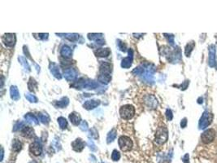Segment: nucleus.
Returning <instances> with one entry per match:
<instances>
[{
  "label": "nucleus",
  "instance_id": "c03bdc74",
  "mask_svg": "<svg viewBox=\"0 0 217 163\" xmlns=\"http://www.w3.org/2000/svg\"><path fill=\"white\" fill-rule=\"evenodd\" d=\"M188 85H189V81L186 80V81H185V83H183L181 86H179V87H181V90H186V88L188 87Z\"/></svg>",
  "mask_w": 217,
  "mask_h": 163
},
{
  "label": "nucleus",
  "instance_id": "1a4fd4ad",
  "mask_svg": "<svg viewBox=\"0 0 217 163\" xmlns=\"http://www.w3.org/2000/svg\"><path fill=\"white\" fill-rule=\"evenodd\" d=\"M99 87V84L94 82L93 80H89V79H84L83 78V82H81V79L78 82V86L77 87H82V88H85V89H89V90H91V89H95Z\"/></svg>",
  "mask_w": 217,
  "mask_h": 163
},
{
  "label": "nucleus",
  "instance_id": "393cba45",
  "mask_svg": "<svg viewBox=\"0 0 217 163\" xmlns=\"http://www.w3.org/2000/svg\"><path fill=\"white\" fill-rule=\"evenodd\" d=\"M68 103H69V100H68V97H63L60 100L56 101V102L55 103V105H56V107L60 108V109H63V108L66 107V106L68 105Z\"/></svg>",
  "mask_w": 217,
  "mask_h": 163
},
{
  "label": "nucleus",
  "instance_id": "c85d7f7f",
  "mask_svg": "<svg viewBox=\"0 0 217 163\" xmlns=\"http://www.w3.org/2000/svg\"><path fill=\"white\" fill-rule=\"evenodd\" d=\"M38 117L42 123H43L45 125H47L49 122H51V118L49 117V115L47 113H39Z\"/></svg>",
  "mask_w": 217,
  "mask_h": 163
},
{
  "label": "nucleus",
  "instance_id": "6ab92c4d",
  "mask_svg": "<svg viewBox=\"0 0 217 163\" xmlns=\"http://www.w3.org/2000/svg\"><path fill=\"white\" fill-rule=\"evenodd\" d=\"M60 55L64 58H71L72 55V49L67 45H64L61 47L60 49Z\"/></svg>",
  "mask_w": 217,
  "mask_h": 163
},
{
  "label": "nucleus",
  "instance_id": "423d86ee",
  "mask_svg": "<svg viewBox=\"0 0 217 163\" xmlns=\"http://www.w3.org/2000/svg\"><path fill=\"white\" fill-rule=\"evenodd\" d=\"M155 71V68L153 65H147L145 67V72L143 78L144 80L148 83H154V73Z\"/></svg>",
  "mask_w": 217,
  "mask_h": 163
},
{
  "label": "nucleus",
  "instance_id": "5701e85b",
  "mask_svg": "<svg viewBox=\"0 0 217 163\" xmlns=\"http://www.w3.org/2000/svg\"><path fill=\"white\" fill-rule=\"evenodd\" d=\"M10 95H11V98L13 100H18L20 99V93L18 91V88L16 86H12L10 88Z\"/></svg>",
  "mask_w": 217,
  "mask_h": 163
},
{
  "label": "nucleus",
  "instance_id": "4c0bfd02",
  "mask_svg": "<svg viewBox=\"0 0 217 163\" xmlns=\"http://www.w3.org/2000/svg\"><path fill=\"white\" fill-rule=\"evenodd\" d=\"M24 127V123L23 122H17L16 124L14 125L13 127V132H17V131H20L22 128Z\"/></svg>",
  "mask_w": 217,
  "mask_h": 163
},
{
  "label": "nucleus",
  "instance_id": "7c9ffc66",
  "mask_svg": "<svg viewBox=\"0 0 217 163\" xmlns=\"http://www.w3.org/2000/svg\"><path fill=\"white\" fill-rule=\"evenodd\" d=\"M116 135H117V133H116V131L115 129H112L111 132H109L107 136V143L110 144L111 142H113L116 138Z\"/></svg>",
  "mask_w": 217,
  "mask_h": 163
},
{
  "label": "nucleus",
  "instance_id": "de8ad7c7",
  "mask_svg": "<svg viewBox=\"0 0 217 163\" xmlns=\"http://www.w3.org/2000/svg\"><path fill=\"white\" fill-rule=\"evenodd\" d=\"M3 155H4V152H3V148H1V161L3 159Z\"/></svg>",
  "mask_w": 217,
  "mask_h": 163
},
{
  "label": "nucleus",
  "instance_id": "8fccbe9b",
  "mask_svg": "<svg viewBox=\"0 0 217 163\" xmlns=\"http://www.w3.org/2000/svg\"><path fill=\"white\" fill-rule=\"evenodd\" d=\"M215 65H215V67H216V69H217V59H216V61H215Z\"/></svg>",
  "mask_w": 217,
  "mask_h": 163
},
{
  "label": "nucleus",
  "instance_id": "f704fd0d",
  "mask_svg": "<svg viewBox=\"0 0 217 163\" xmlns=\"http://www.w3.org/2000/svg\"><path fill=\"white\" fill-rule=\"evenodd\" d=\"M25 98H26L28 101L31 103H37L38 102V98L35 96L33 94H30V93H26L25 94Z\"/></svg>",
  "mask_w": 217,
  "mask_h": 163
},
{
  "label": "nucleus",
  "instance_id": "20e7f679",
  "mask_svg": "<svg viewBox=\"0 0 217 163\" xmlns=\"http://www.w3.org/2000/svg\"><path fill=\"white\" fill-rule=\"evenodd\" d=\"M118 143L121 151L128 152L130 151L132 148H133V141L128 136H125V135L121 136L119 138Z\"/></svg>",
  "mask_w": 217,
  "mask_h": 163
},
{
  "label": "nucleus",
  "instance_id": "f03ea898",
  "mask_svg": "<svg viewBox=\"0 0 217 163\" xmlns=\"http://www.w3.org/2000/svg\"><path fill=\"white\" fill-rule=\"evenodd\" d=\"M121 117L125 120H129L135 114V109L133 105H125L120 109Z\"/></svg>",
  "mask_w": 217,
  "mask_h": 163
},
{
  "label": "nucleus",
  "instance_id": "37998d69",
  "mask_svg": "<svg viewBox=\"0 0 217 163\" xmlns=\"http://www.w3.org/2000/svg\"><path fill=\"white\" fill-rule=\"evenodd\" d=\"M88 145H89V149H91L92 151H95V150H96L95 145H94V142L92 141V140H89V142H88Z\"/></svg>",
  "mask_w": 217,
  "mask_h": 163
},
{
  "label": "nucleus",
  "instance_id": "39448f33",
  "mask_svg": "<svg viewBox=\"0 0 217 163\" xmlns=\"http://www.w3.org/2000/svg\"><path fill=\"white\" fill-rule=\"evenodd\" d=\"M212 114L208 111H205L199 120V129L203 130L205 129L206 127H208L212 123Z\"/></svg>",
  "mask_w": 217,
  "mask_h": 163
},
{
  "label": "nucleus",
  "instance_id": "4468645a",
  "mask_svg": "<svg viewBox=\"0 0 217 163\" xmlns=\"http://www.w3.org/2000/svg\"><path fill=\"white\" fill-rule=\"evenodd\" d=\"M85 146V143L81 139H75L74 141L72 143V149L76 152H81Z\"/></svg>",
  "mask_w": 217,
  "mask_h": 163
},
{
  "label": "nucleus",
  "instance_id": "ddd939ff",
  "mask_svg": "<svg viewBox=\"0 0 217 163\" xmlns=\"http://www.w3.org/2000/svg\"><path fill=\"white\" fill-rule=\"evenodd\" d=\"M145 103L146 104V105L148 107H150V109H155L158 105V100L154 95H149L146 96L144 99Z\"/></svg>",
  "mask_w": 217,
  "mask_h": 163
},
{
  "label": "nucleus",
  "instance_id": "aec40b11",
  "mask_svg": "<svg viewBox=\"0 0 217 163\" xmlns=\"http://www.w3.org/2000/svg\"><path fill=\"white\" fill-rule=\"evenodd\" d=\"M110 53L111 51L109 48H99L94 51V54L97 57H107Z\"/></svg>",
  "mask_w": 217,
  "mask_h": 163
},
{
  "label": "nucleus",
  "instance_id": "dca6fc26",
  "mask_svg": "<svg viewBox=\"0 0 217 163\" xmlns=\"http://www.w3.org/2000/svg\"><path fill=\"white\" fill-rule=\"evenodd\" d=\"M100 105V100H89L85 102L83 107L87 110H91L95 109Z\"/></svg>",
  "mask_w": 217,
  "mask_h": 163
},
{
  "label": "nucleus",
  "instance_id": "c9c22d12",
  "mask_svg": "<svg viewBox=\"0 0 217 163\" xmlns=\"http://www.w3.org/2000/svg\"><path fill=\"white\" fill-rule=\"evenodd\" d=\"M33 35L34 36V38L39 40H46L48 39V34H33Z\"/></svg>",
  "mask_w": 217,
  "mask_h": 163
},
{
  "label": "nucleus",
  "instance_id": "cd10ccee",
  "mask_svg": "<svg viewBox=\"0 0 217 163\" xmlns=\"http://www.w3.org/2000/svg\"><path fill=\"white\" fill-rule=\"evenodd\" d=\"M22 149V144L21 142L18 140V139H15L12 141V150L16 153H18Z\"/></svg>",
  "mask_w": 217,
  "mask_h": 163
},
{
  "label": "nucleus",
  "instance_id": "49530a36",
  "mask_svg": "<svg viewBox=\"0 0 217 163\" xmlns=\"http://www.w3.org/2000/svg\"><path fill=\"white\" fill-rule=\"evenodd\" d=\"M183 162L184 163H190V161H189V154H186L183 157Z\"/></svg>",
  "mask_w": 217,
  "mask_h": 163
},
{
  "label": "nucleus",
  "instance_id": "7ed1b4c3",
  "mask_svg": "<svg viewBox=\"0 0 217 163\" xmlns=\"http://www.w3.org/2000/svg\"><path fill=\"white\" fill-rule=\"evenodd\" d=\"M168 130L165 127H159L155 133V139L154 141L158 144H164L168 140Z\"/></svg>",
  "mask_w": 217,
  "mask_h": 163
},
{
  "label": "nucleus",
  "instance_id": "09e8293b",
  "mask_svg": "<svg viewBox=\"0 0 217 163\" xmlns=\"http://www.w3.org/2000/svg\"><path fill=\"white\" fill-rule=\"evenodd\" d=\"M139 35H143V34H133V36L135 37V38H137V37L139 38V37H140Z\"/></svg>",
  "mask_w": 217,
  "mask_h": 163
},
{
  "label": "nucleus",
  "instance_id": "58836bf2",
  "mask_svg": "<svg viewBox=\"0 0 217 163\" xmlns=\"http://www.w3.org/2000/svg\"><path fill=\"white\" fill-rule=\"evenodd\" d=\"M117 44H118V46H119V49L121 50V51H126V44L125 43H123L122 41H121V40H117Z\"/></svg>",
  "mask_w": 217,
  "mask_h": 163
},
{
  "label": "nucleus",
  "instance_id": "412c9836",
  "mask_svg": "<svg viewBox=\"0 0 217 163\" xmlns=\"http://www.w3.org/2000/svg\"><path fill=\"white\" fill-rule=\"evenodd\" d=\"M69 119H70L71 122L74 126H78V125L81 124V116L79 115V113H71L69 114Z\"/></svg>",
  "mask_w": 217,
  "mask_h": 163
},
{
  "label": "nucleus",
  "instance_id": "f8f14e48",
  "mask_svg": "<svg viewBox=\"0 0 217 163\" xmlns=\"http://www.w3.org/2000/svg\"><path fill=\"white\" fill-rule=\"evenodd\" d=\"M88 39L91 41H94L100 46L105 44V40L103 38V34H88Z\"/></svg>",
  "mask_w": 217,
  "mask_h": 163
},
{
  "label": "nucleus",
  "instance_id": "a18cd8bd",
  "mask_svg": "<svg viewBox=\"0 0 217 163\" xmlns=\"http://www.w3.org/2000/svg\"><path fill=\"white\" fill-rule=\"evenodd\" d=\"M186 125H187V119H186V118H183L181 122V127H182V128H185V127H186Z\"/></svg>",
  "mask_w": 217,
  "mask_h": 163
},
{
  "label": "nucleus",
  "instance_id": "ea45409f",
  "mask_svg": "<svg viewBox=\"0 0 217 163\" xmlns=\"http://www.w3.org/2000/svg\"><path fill=\"white\" fill-rule=\"evenodd\" d=\"M80 129L83 131V132H86L88 130V123L85 121H82L80 124Z\"/></svg>",
  "mask_w": 217,
  "mask_h": 163
},
{
  "label": "nucleus",
  "instance_id": "2f4dec72",
  "mask_svg": "<svg viewBox=\"0 0 217 163\" xmlns=\"http://www.w3.org/2000/svg\"><path fill=\"white\" fill-rule=\"evenodd\" d=\"M61 35H63V36L65 37L66 39H68L69 41H72V42H75L77 41V40H78V39H79L80 37V35L78 34H61Z\"/></svg>",
  "mask_w": 217,
  "mask_h": 163
},
{
  "label": "nucleus",
  "instance_id": "9d476101",
  "mask_svg": "<svg viewBox=\"0 0 217 163\" xmlns=\"http://www.w3.org/2000/svg\"><path fill=\"white\" fill-rule=\"evenodd\" d=\"M133 51L132 49L128 50V56L125 58H124L121 62V67L124 69H128L130 68L132 64H133Z\"/></svg>",
  "mask_w": 217,
  "mask_h": 163
},
{
  "label": "nucleus",
  "instance_id": "79ce46f5",
  "mask_svg": "<svg viewBox=\"0 0 217 163\" xmlns=\"http://www.w3.org/2000/svg\"><path fill=\"white\" fill-rule=\"evenodd\" d=\"M166 117L168 121H171V120L172 119V117H173L172 112V110L169 109H168L166 110Z\"/></svg>",
  "mask_w": 217,
  "mask_h": 163
},
{
  "label": "nucleus",
  "instance_id": "a19ab883",
  "mask_svg": "<svg viewBox=\"0 0 217 163\" xmlns=\"http://www.w3.org/2000/svg\"><path fill=\"white\" fill-rule=\"evenodd\" d=\"M164 35L166 37L168 42L170 43V44L174 45V36L172 34H164Z\"/></svg>",
  "mask_w": 217,
  "mask_h": 163
},
{
  "label": "nucleus",
  "instance_id": "6e6552de",
  "mask_svg": "<svg viewBox=\"0 0 217 163\" xmlns=\"http://www.w3.org/2000/svg\"><path fill=\"white\" fill-rule=\"evenodd\" d=\"M29 151L32 154H34V156H39L41 155L42 152V146L41 142L39 141V139H36L29 146Z\"/></svg>",
  "mask_w": 217,
  "mask_h": 163
},
{
  "label": "nucleus",
  "instance_id": "72a5a7b5",
  "mask_svg": "<svg viewBox=\"0 0 217 163\" xmlns=\"http://www.w3.org/2000/svg\"><path fill=\"white\" fill-rule=\"evenodd\" d=\"M145 72V68L142 67V66H138L137 68H135L133 70L132 73L133 75H143Z\"/></svg>",
  "mask_w": 217,
  "mask_h": 163
},
{
  "label": "nucleus",
  "instance_id": "2eb2a0df",
  "mask_svg": "<svg viewBox=\"0 0 217 163\" xmlns=\"http://www.w3.org/2000/svg\"><path fill=\"white\" fill-rule=\"evenodd\" d=\"M215 65V46L211 45L209 46V66L214 67Z\"/></svg>",
  "mask_w": 217,
  "mask_h": 163
},
{
  "label": "nucleus",
  "instance_id": "a878e982",
  "mask_svg": "<svg viewBox=\"0 0 217 163\" xmlns=\"http://www.w3.org/2000/svg\"><path fill=\"white\" fill-rule=\"evenodd\" d=\"M18 61H19L20 65L23 66V68H24L27 72H29V71L31 70V69H30V66H29V63H28V61H27V60L24 58V56H19V57H18Z\"/></svg>",
  "mask_w": 217,
  "mask_h": 163
},
{
  "label": "nucleus",
  "instance_id": "bb28decb",
  "mask_svg": "<svg viewBox=\"0 0 217 163\" xmlns=\"http://www.w3.org/2000/svg\"><path fill=\"white\" fill-rule=\"evenodd\" d=\"M194 46H195V43H194V42L193 41L190 42L186 46V48H185V55H186L187 57L190 56V54L191 52H192V51H193Z\"/></svg>",
  "mask_w": 217,
  "mask_h": 163
},
{
  "label": "nucleus",
  "instance_id": "4be33fe9",
  "mask_svg": "<svg viewBox=\"0 0 217 163\" xmlns=\"http://www.w3.org/2000/svg\"><path fill=\"white\" fill-rule=\"evenodd\" d=\"M24 119L26 120L27 122H29V124L31 125H38L39 123L38 118L33 113H27L24 115Z\"/></svg>",
  "mask_w": 217,
  "mask_h": 163
},
{
  "label": "nucleus",
  "instance_id": "f3484780",
  "mask_svg": "<svg viewBox=\"0 0 217 163\" xmlns=\"http://www.w3.org/2000/svg\"><path fill=\"white\" fill-rule=\"evenodd\" d=\"M64 78L68 82H71V81L75 80V78H77V72L72 68L67 69L65 71H64Z\"/></svg>",
  "mask_w": 217,
  "mask_h": 163
},
{
  "label": "nucleus",
  "instance_id": "0eeeda50",
  "mask_svg": "<svg viewBox=\"0 0 217 163\" xmlns=\"http://www.w3.org/2000/svg\"><path fill=\"white\" fill-rule=\"evenodd\" d=\"M215 131L214 129H208L203 132L202 135V141L204 144H210L211 142H212L214 139L215 138Z\"/></svg>",
  "mask_w": 217,
  "mask_h": 163
},
{
  "label": "nucleus",
  "instance_id": "a211bd4d",
  "mask_svg": "<svg viewBox=\"0 0 217 163\" xmlns=\"http://www.w3.org/2000/svg\"><path fill=\"white\" fill-rule=\"evenodd\" d=\"M49 68H50V71H51V73H52V75H53L55 78H57V79H61V78H62V76H61L60 73L59 66L57 65L56 63L51 62V63L50 64Z\"/></svg>",
  "mask_w": 217,
  "mask_h": 163
},
{
  "label": "nucleus",
  "instance_id": "c756f323",
  "mask_svg": "<svg viewBox=\"0 0 217 163\" xmlns=\"http://www.w3.org/2000/svg\"><path fill=\"white\" fill-rule=\"evenodd\" d=\"M37 87H38V83H37L36 80L34 78L31 77V78H29V82H28V88H29V90L34 92V91L37 89Z\"/></svg>",
  "mask_w": 217,
  "mask_h": 163
},
{
  "label": "nucleus",
  "instance_id": "9b49d317",
  "mask_svg": "<svg viewBox=\"0 0 217 163\" xmlns=\"http://www.w3.org/2000/svg\"><path fill=\"white\" fill-rule=\"evenodd\" d=\"M2 43L7 46H13L16 43V34H5L2 36Z\"/></svg>",
  "mask_w": 217,
  "mask_h": 163
},
{
  "label": "nucleus",
  "instance_id": "e433bc0d",
  "mask_svg": "<svg viewBox=\"0 0 217 163\" xmlns=\"http://www.w3.org/2000/svg\"><path fill=\"white\" fill-rule=\"evenodd\" d=\"M121 158V154L120 152L117 151V150H114L112 152V154H111V159L113 160L114 161H117L120 160Z\"/></svg>",
  "mask_w": 217,
  "mask_h": 163
},
{
  "label": "nucleus",
  "instance_id": "b1692460",
  "mask_svg": "<svg viewBox=\"0 0 217 163\" xmlns=\"http://www.w3.org/2000/svg\"><path fill=\"white\" fill-rule=\"evenodd\" d=\"M22 135L26 138H32L33 136H34V131L33 128L29 127H24L22 129Z\"/></svg>",
  "mask_w": 217,
  "mask_h": 163
},
{
  "label": "nucleus",
  "instance_id": "473e14b6",
  "mask_svg": "<svg viewBox=\"0 0 217 163\" xmlns=\"http://www.w3.org/2000/svg\"><path fill=\"white\" fill-rule=\"evenodd\" d=\"M57 121H58V123L59 125H60V127L61 129L64 130L67 128V127H68V122H67L66 118H64V117H60Z\"/></svg>",
  "mask_w": 217,
  "mask_h": 163
},
{
  "label": "nucleus",
  "instance_id": "f257e3e1",
  "mask_svg": "<svg viewBox=\"0 0 217 163\" xmlns=\"http://www.w3.org/2000/svg\"><path fill=\"white\" fill-rule=\"evenodd\" d=\"M111 65L107 62H102L99 67V75L98 80L103 84H108L111 79Z\"/></svg>",
  "mask_w": 217,
  "mask_h": 163
}]
</instances>
